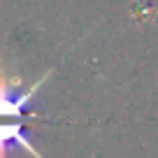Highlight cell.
I'll return each mask as SVG.
<instances>
[{"instance_id": "cell-1", "label": "cell", "mask_w": 158, "mask_h": 158, "mask_svg": "<svg viewBox=\"0 0 158 158\" xmlns=\"http://www.w3.org/2000/svg\"><path fill=\"white\" fill-rule=\"evenodd\" d=\"M54 74V70H47L42 77L35 81L28 89H21V79L16 74H12L7 70V65L0 60V118H16V121H23V118H40V114L28 112L33 107V100L37 95V91L49 81V77Z\"/></svg>"}, {"instance_id": "cell-2", "label": "cell", "mask_w": 158, "mask_h": 158, "mask_svg": "<svg viewBox=\"0 0 158 158\" xmlns=\"http://www.w3.org/2000/svg\"><path fill=\"white\" fill-rule=\"evenodd\" d=\"M12 149H23L33 158H44L30 142V133L16 118H12L10 123H0V158H7V153Z\"/></svg>"}]
</instances>
